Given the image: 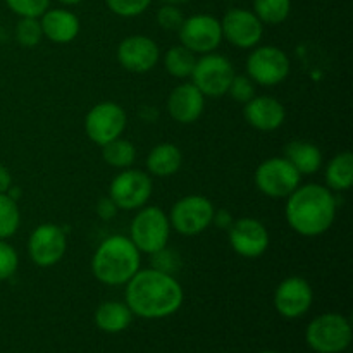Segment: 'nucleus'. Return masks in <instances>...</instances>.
<instances>
[{"label": "nucleus", "mask_w": 353, "mask_h": 353, "mask_svg": "<svg viewBox=\"0 0 353 353\" xmlns=\"http://www.w3.org/2000/svg\"><path fill=\"white\" fill-rule=\"evenodd\" d=\"M243 116L259 131H276L286 119L285 105L274 97L255 95L243 107Z\"/></svg>", "instance_id": "19"}, {"label": "nucleus", "mask_w": 353, "mask_h": 353, "mask_svg": "<svg viewBox=\"0 0 353 353\" xmlns=\"http://www.w3.org/2000/svg\"><path fill=\"white\" fill-rule=\"evenodd\" d=\"M353 185V155L340 152L326 168V186L331 192H347Z\"/></svg>", "instance_id": "24"}, {"label": "nucleus", "mask_w": 353, "mask_h": 353, "mask_svg": "<svg viewBox=\"0 0 353 353\" xmlns=\"http://www.w3.org/2000/svg\"><path fill=\"white\" fill-rule=\"evenodd\" d=\"M205 107V97L193 83H181L168 97V112L176 123L192 124L199 121Z\"/></svg>", "instance_id": "18"}, {"label": "nucleus", "mask_w": 353, "mask_h": 353, "mask_svg": "<svg viewBox=\"0 0 353 353\" xmlns=\"http://www.w3.org/2000/svg\"><path fill=\"white\" fill-rule=\"evenodd\" d=\"M234 74L236 72L230 59L210 52L196 59L190 78L193 79L192 83L202 92L203 97H223L228 93Z\"/></svg>", "instance_id": "7"}, {"label": "nucleus", "mask_w": 353, "mask_h": 353, "mask_svg": "<svg viewBox=\"0 0 353 353\" xmlns=\"http://www.w3.org/2000/svg\"><path fill=\"white\" fill-rule=\"evenodd\" d=\"M183 164V154L178 145L159 143L150 150L147 157V169L150 174L159 178H169L176 174Z\"/></svg>", "instance_id": "22"}, {"label": "nucleus", "mask_w": 353, "mask_h": 353, "mask_svg": "<svg viewBox=\"0 0 353 353\" xmlns=\"http://www.w3.org/2000/svg\"><path fill=\"white\" fill-rule=\"evenodd\" d=\"M19 265V255L12 245L6 240H0V281L12 278Z\"/></svg>", "instance_id": "31"}, {"label": "nucleus", "mask_w": 353, "mask_h": 353, "mask_svg": "<svg viewBox=\"0 0 353 353\" xmlns=\"http://www.w3.org/2000/svg\"><path fill=\"white\" fill-rule=\"evenodd\" d=\"M302 174L285 157H271L261 162L255 171V185L271 199H286L300 186Z\"/></svg>", "instance_id": "10"}, {"label": "nucleus", "mask_w": 353, "mask_h": 353, "mask_svg": "<svg viewBox=\"0 0 353 353\" xmlns=\"http://www.w3.org/2000/svg\"><path fill=\"white\" fill-rule=\"evenodd\" d=\"M161 59V50L152 38L145 34H131L126 37L117 47V61L126 71L148 72L157 65Z\"/></svg>", "instance_id": "17"}, {"label": "nucleus", "mask_w": 353, "mask_h": 353, "mask_svg": "<svg viewBox=\"0 0 353 353\" xmlns=\"http://www.w3.org/2000/svg\"><path fill=\"white\" fill-rule=\"evenodd\" d=\"M196 57L192 50H188L183 45L171 47L164 55V68L171 76L178 79L190 78L195 68Z\"/></svg>", "instance_id": "25"}, {"label": "nucleus", "mask_w": 353, "mask_h": 353, "mask_svg": "<svg viewBox=\"0 0 353 353\" xmlns=\"http://www.w3.org/2000/svg\"><path fill=\"white\" fill-rule=\"evenodd\" d=\"M107 7L112 10L116 16L121 17H134L140 16L147 10L152 0H105Z\"/></svg>", "instance_id": "32"}, {"label": "nucleus", "mask_w": 353, "mask_h": 353, "mask_svg": "<svg viewBox=\"0 0 353 353\" xmlns=\"http://www.w3.org/2000/svg\"><path fill=\"white\" fill-rule=\"evenodd\" d=\"M314 302L312 286L307 279L292 276L283 279L274 292V307L285 319H299L305 316Z\"/></svg>", "instance_id": "16"}, {"label": "nucleus", "mask_w": 353, "mask_h": 353, "mask_svg": "<svg viewBox=\"0 0 353 353\" xmlns=\"http://www.w3.org/2000/svg\"><path fill=\"white\" fill-rule=\"evenodd\" d=\"M6 3L19 17H40L48 10L50 0H6Z\"/></svg>", "instance_id": "30"}, {"label": "nucleus", "mask_w": 353, "mask_h": 353, "mask_svg": "<svg viewBox=\"0 0 353 353\" xmlns=\"http://www.w3.org/2000/svg\"><path fill=\"white\" fill-rule=\"evenodd\" d=\"M128 117L116 102H100L88 110L85 117V133L93 143L105 145L116 140L126 130Z\"/></svg>", "instance_id": "11"}, {"label": "nucleus", "mask_w": 353, "mask_h": 353, "mask_svg": "<svg viewBox=\"0 0 353 353\" xmlns=\"http://www.w3.org/2000/svg\"><path fill=\"white\" fill-rule=\"evenodd\" d=\"M228 238L231 248L245 259H259L268 252L271 243L268 228L254 217L233 221L228 228Z\"/></svg>", "instance_id": "14"}, {"label": "nucleus", "mask_w": 353, "mask_h": 353, "mask_svg": "<svg viewBox=\"0 0 353 353\" xmlns=\"http://www.w3.org/2000/svg\"><path fill=\"white\" fill-rule=\"evenodd\" d=\"M43 38L41 24L38 17H21L16 24V40L23 47H37Z\"/></svg>", "instance_id": "29"}, {"label": "nucleus", "mask_w": 353, "mask_h": 353, "mask_svg": "<svg viewBox=\"0 0 353 353\" xmlns=\"http://www.w3.org/2000/svg\"><path fill=\"white\" fill-rule=\"evenodd\" d=\"M61 3H64V6H76V3L83 2V0H59Z\"/></svg>", "instance_id": "40"}, {"label": "nucleus", "mask_w": 353, "mask_h": 353, "mask_svg": "<svg viewBox=\"0 0 353 353\" xmlns=\"http://www.w3.org/2000/svg\"><path fill=\"white\" fill-rule=\"evenodd\" d=\"M133 321V312L126 302H103L95 310V324L103 333H123Z\"/></svg>", "instance_id": "23"}, {"label": "nucleus", "mask_w": 353, "mask_h": 353, "mask_svg": "<svg viewBox=\"0 0 353 353\" xmlns=\"http://www.w3.org/2000/svg\"><path fill=\"white\" fill-rule=\"evenodd\" d=\"M185 16H183L181 9L178 6H171V3H164L157 12V23L162 30L165 31H178L181 28Z\"/></svg>", "instance_id": "34"}, {"label": "nucleus", "mask_w": 353, "mask_h": 353, "mask_svg": "<svg viewBox=\"0 0 353 353\" xmlns=\"http://www.w3.org/2000/svg\"><path fill=\"white\" fill-rule=\"evenodd\" d=\"M292 12V0H254V14L262 24H281Z\"/></svg>", "instance_id": "27"}, {"label": "nucleus", "mask_w": 353, "mask_h": 353, "mask_svg": "<svg viewBox=\"0 0 353 353\" xmlns=\"http://www.w3.org/2000/svg\"><path fill=\"white\" fill-rule=\"evenodd\" d=\"M43 37L54 43H71L79 33V19L74 12L65 9H50L41 14Z\"/></svg>", "instance_id": "20"}, {"label": "nucleus", "mask_w": 353, "mask_h": 353, "mask_svg": "<svg viewBox=\"0 0 353 353\" xmlns=\"http://www.w3.org/2000/svg\"><path fill=\"white\" fill-rule=\"evenodd\" d=\"M19 224L21 210L17 200L10 199L7 193H0V240L14 236Z\"/></svg>", "instance_id": "28"}, {"label": "nucleus", "mask_w": 353, "mask_h": 353, "mask_svg": "<svg viewBox=\"0 0 353 353\" xmlns=\"http://www.w3.org/2000/svg\"><path fill=\"white\" fill-rule=\"evenodd\" d=\"M10 186H12V176L6 165L0 164V193H7Z\"/></svg>", "instance_id": "37"}, {"label": "nucleus", "mask_w": 353, "mask_h": 353, "mask_svg": "<svg viewBox=\"0 0 353 353\" xmlns=\"http://www.w3.org/2000/svg\"><path fill=\"white\" fill-rule=\"evenodd\" d=\"M285 159L299 171V174H316L323 168V152L312 141H290L285 147Z\"/></svg>", "instance_id": "21"}, {"label": "nucleus", "mask_w": 353, "mask_h": 353, "mask_svg": "<svg viewBox=\"0 0 353 353\" xmlns=\"http://www.w3.org/2000/svg\"><path fill=\"white\" fill-rule=\"evenodd\" d=\"M223 38L238 48H254L264 34V24L254 10L230 9L221 21Z\"/></svg>", "instance_id": "15"}, {"label": "nucleus", "mask_w": 353, "mask_h": 353, "mask_svg": "<svg viewBox=\"0 0 353 353\" xmlns=\"http://www.w3.org/2000/svg\"><path fill=\"white\" fill-rule=\"evenodd\" d=\"M161 2L171 3V6H179V3H185V2H188V0H161Z\"/></svg>", "instance_id": "39"}, {"label": "nucleus", "mask_w": 353, "mask_h": 353, "mask_svg": "<svg viewBox=\"0 0 353 353\" xmlns=\"http://www.w3.org/2000/svg\"><path fill=\"white\" fill-rule=\"evenodd\" d=\"M117 210L119 209H117L116 203H114L109 196L99 200V205H97V214H99L102 219H105V221L112 219V217L117 214Z\"/></svg>", "instance_id": "36"}, {"label": "nucleus", "mask_w": 353, "mask_h": 353, "mask_svg": "<svg viewBox=\"0 0 353 353\" xmlns=\"http://www.w3.org/2000/svg\"><path fill=\"white\" fill-rule=\"evenodd\" d=\"M212 202L202 195H186L172 205L169 223L176 233L183 236H196L203 233L214 221Z\"/></svg>", "instance_id": "6"}, {"label": "nucleus", "mask_w": 353, "mask_h": 353, "mask_svg": "<svg viewBox=\"0 0 353 353\" xmlns=\"http://www.w3.org/2000/svg\"><path fill=\"white\" fill-rule=\"evenodd\" d=\"M178 34L183 47L192 50L193 54H210L223 41L221 21L210 14H195L188 19L185 17Z\"/></svg>", "instance_id": "13"}, {"label": "nucleus", "mask_w": 353, "mask_h": 353, "mask_svg": "<svg viewBox=\"0 0 353 353\" xmlns=\"http://www.w3.org/2000/svg\"><path fill=\"white\" fill-rule=\"evenodd\" d=\"M102 159L116 169H128L137 159V148L130 140L116 138L109 143L102 145Z\"/></svg>", "instance_id": "26"}, {"label": "nucleus", "mask_w": 353, "mask_h": 353, "mask_svg": "<svg viewBox=\"0 0 353 353\" xmlns=\"http://www.w3.org/2000/svg\"><path fill=\"white\" fill-rule=\"evenodd\" d=\"M305 341L317 353H341L352 343V324L336 312L321 314L309 323Z\"/></svg>", "instance_id": "4"}, {"label": "nucleus", "mask_w": 353, "mask_h": 353, "mask_svg": "<svg viewBox=\"0 0 353 353\" xmlns=\"http://www.w3.org/2000/svg\"><path fill=\"white\" fill-rule=\"evenodd\" d=\"M169 216L155 205H145L131 221L130 238L143 254H155L168 247L171 236Z\"/></svg>", "instance_id": "5"}, {"label": "nucleus", "mask_w": 353, "mask_h": 353, "mask_svg": "<svg viewBox=\"0 0 353 353\" xmlns=\"http://www.w3.org/2000/svg\"><path fill=\"white\" fill-rule=\"evenodd\" d=\"M286 199V221L300 236H321L333 226L338 203L327 186L309 183L299 186Z\"/></svg>", "instance_id": "2"}, {"label": "nucleus", "mask_w": 353, "mask_h": 353, "mask_svg": "<svg viewBox=\"0 0 353 353\" xmlns=\"http://www.w3.org/2000/svg\"><path fill=\"white\" fill-rule=\"evenodd\" d=\"M124 296L133 316L143 319H164L178 312L185 293L174 274L150 268L140 269L126 283Z\"/></svg>", "instance_id": "1"}, {"label": "nucleus", "mask_w": 353, "mask_h": 353, "mask_svg": "<svg viewBox=\"0 0 353 353\" xmlns=\"http://www.w3.org/2000/svg\"><path fill=\"white\" fill-rule=\"evenodd\" d=\"M68 238L57 224L45 223L34 228L28 240V255L38 268H52L64 259Z\"/></svg>", "instance_id": "12"}, {"label": "nucleus", "mask_w": 353, "mask_h": 353, "mask_svg": "<svg viewBox=\"0 0 353 353\" xmlns=\"http://www.w3.org/2000/svg\"><path fill=\"white\" fill-rule=\"evenodd\" d=\"M152 178L140 169H123L110 183L109 199L119 210H138L152 196Z\"/></svg>", "instance_id": "9"}, {"label": "nucleus", "mask_w": 353, "mask_h": 353, "mask_svg": "<svg viewBox=\"0 0 353 353\" xmlns=\"http://www.w3.org/2000/svg\"><path fill=\"white\" fill-rule=\"evenodd\" d=\"M154 255V269H159L162 272H168V274H174L179 269V259L174 252L168 250V247L162 248V250L155 252Z\"/></svg>", "instance_id": "35"}, {"label": "nucleus", "mask_w": 353, "mask_h": 353, "mask_svg": "<svg viewBox=\"0 0 353 353\" xmlns=\"http://www.w3.org/2000/svg\"><path fill=\"white\" fill-rule=\"evenodd\" d=\"M228 2H231V0H228Z\"/></svg>", "instance_id": "42"}, {"label": "nucleus", "mask_w": 353, "mask_h": 353, "mask_svg": "<svg viewBox=\"0 0 353 353\" xmlns=\"http://www.w3.org/2000/svg\"><path fill=\"white\" fill-rule=\"evenodd\" d=\"M290 74V59L274 45L254 47L247 59V76L261 86H276Z\"/></svg>", "instance_id": "8"}, {"label": "nucleus", "mask_w": 353, "mask_h": 353, "mask_svg": "<svg viewBox=\"0 0 353 353\" xmlns=\"http://www.w3.org/2000/svg\"><path fill=\"white\" fill-rule=\"evenodd\" d=\"M261 353H278V352H271V350H268V352H261Z\"/></svg>", "instance_id": "41"}, {"label": "nucleus", "mask_w": 353, "mask_h": 353, "mask_svg": "<svg viewBox=\"0 0 353 353\" xmlns=\"http://www.w3.org/2000/svg\"><path fill=\"white\" fill-rule=\"evenodd\" d=\"M212 223H216L219 228H226L228 230L231 226V223H233V219H231V214L228 210H216Z\"/></svg>", "instance_id": "38"}, {"label": "nucleus", "mask_w": 353, "mask_h": 353, "mask_svg": "<svg viewBox=\"0 0 353 353\" xmlns=\"http://www.w3.org/2000/svg\"><path fill=\"white\" fill-rule=\"evenodd\" d=\"M228 93L233 97V100L240 103H247L255 97V83L248 78L247 74H234L233 81H231Z\"/></svg>", "instance_id": "33"}, {"label": "nucleus", "mask_w": 353, "mask_h": 353, "mask_svg": "<svg viewBox=\"0 0 353 353\" xmlns=\"http://www.w3.org/2000/svg\"><path fill=\"white\" fill-rule=\"evenodd\" d=\"M141 252L130 236L105 238L92 259V272L102 285L123 286L140 271Z\"/></svg>", "instance_id": "3"}]
</instances>
